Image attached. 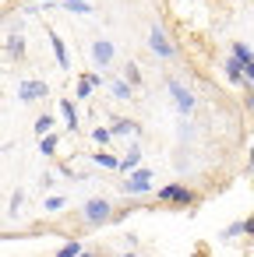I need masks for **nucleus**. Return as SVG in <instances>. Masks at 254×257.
<instances>
[{
  "mask_svg": "<svg viewBox=\"0 0 254 257\" xmlns=\"http://www.w3.org/2000/svg\"><path fill=\"white\" fill-rule=\"evenodd\" d=\"M22 204H25V190H15V194H11V204H8V215H15Z\"/></svg>",
  "mask_w": 254,
  "mask_h": 257,
  "instance_id": "obj_26",
  "label": "nucleus"
},
{
  "mask_svg": "<svg viewBox=\"0 0 254 257\" xmlns=\"http://www.w3.org/2000/svg\"><path fill=\"white\" fill-rule=\"evenodd\" d=\"M240 232H243V218H240V222H233V225H226V229H222L219 236H222V239H236Z\"/></svg>",
  "mask_w": 254,
  "mask_h": 257,
  "instance_id": "obj_25",
  "label": "nucleus"
},
{
  "mask_svg": "<svg viewBox=\"0 0 254 257\" xmlns=\"http://www.w3.org/2000/svg\"><path fill=\"white\" fill-rule=\"evenodd\" d=\"M243 78H247V81L254 85V64H247V67H243Z\"/></svg>",
  "mask_w": 254,
  "mask_h": 257,
  "instance_id": "obj_30",
  "label": "nucleus"
},
{
  "mask_svg": "<svg viewBox=\"0 0 254 257\" xmlns=\"http://www.w3.org/2000/svg\"><path fill=\"white\" fill-rule=\"evenodd\" d=\"M57 109H60V116H64V127H67V134H78V127H81V116H78V109H74V102H71V99L64 95Z\"/></svg>",
  "mask_w": 254,
  "mask_h": 257,
  "instance_id": "obj_10",
  "label": "nucleus"
},
{
  "mask_svg": "<svg viewBox=\"0 0 254 257\" xmlns=\"http://www.w3.org/2000/svg\"><path fill=\"white\" fill-rule=\"evenodd\" d=\"M113 134H117V138H138V134H141V127H138L134 120L120 116V120H113Z\"/></svg>",
  "mask_w": 254,
  "mask_h": 257,
  "instance_id": "obj_14",
  "label": "nucleus"
},
{
  "mask_svg": "<svg viewBox=\"0 0 254 257\" xmlns=\"http://www.w3.org/2000/svg\"><path fill=\"white\" fill-rule=\"evenodd\" d=\"M152 180H155V173H152V169H145V166H138L134 173H127V180H124L120 187H124V194H127V197H141V194H152V190H155V183H152Z\"/></svg>",
  "mask_w": 254,
  "mask_h": 257,
  "instance_id": "obj_3",
  "label": "nucleus"
},
{
  "mask_svg": "<svg viewBox=\"0 0 254 257\" xmlns=\"http://www.w3.org/2000/svg\"><path fill=\"white\" fill-rule=\"evenodd\" d=\"M50 95V85L39 81V78H22L18 81V99L22 102H36V99H46Z\"/></svg>",
  "mask_w": 254,
  "mask_h": 257,
  "instance_id": "obj_6",
  "label": "nucleus"
},
{
  "mask_svg": "<svg viewBox=\"0 0 254 257\" xmlns=\"http://www.w3.org/2000/svg\"><path fill=\"white\" fill-rule=\"evenodd\" d=\"M60 4H64L71 15H92V11H96V8L89 4V0H60Z\"/></svg>",
  "mask_w": 254,
  "mask_h": 257,
  "instance_id": "obj_19",
  "label": "nucleus"
},
{
  "mask_svg": "<svg viewBox=\"0 0 254 257\" xmlns=\"http://www.w3.org/2000/svg\"><path fill=\"white\" fill-rule=\"evenodd\" d=\"M141 155H145V152H141V145H138V138H134V141L127 145V152L120 155V169H117V173H124V176L134 173V169L141 166Z\"/></svg>",
  "mask_w": 254,
  "mask_h": 257,
  "instance_id": "obj_9",
  "label": "nucleus"
},
{
  "mask_svg": "<svg viewBox=\"0 0 254 257\" xmlns=\"http://www.w3.org/2000/svg\"><path fill=\"white\" fill-rule=\"evenodd\" d=\"M89 159H92V166H99V169H120V155H113V152H92Z\"/></svg>",
  "mask_w": 254,
  "mask_h": 257,
  "instance_id": "obj_15",
  "label": "nucleus"
},
{
  "mask_svg": "<svg viewBox=\"0 0 254 257\" xmlns=\"http://www.w3.org/2000/svg\"><path fill=\"white\" fill-rule=\"evenodd\" d=\"M89 53H92V64H96V67H110L113 57H117V46H113L110 39H96Z\"/></svg>",
  "mask_w": 254,
  "mask_h": 257,
  "instance_id": "obj_7",
  "label": "nucleus"
},
{
  "mask_svg": "<svg viewBox=\"0 0 254 257\" xmlns=\"http://www.w3.org/2000/svg\"><path fill=\"white\" fill-rule=\"evenodd\" d=\"M39 183H43V187L50 190V187H53V173H43V176H39Z\"/></svg>",
  "mask_w": 254,
  "mask_h": 257,
  "instance_id": "obj_29",
  "label": "nucleus"
},
{
  "mask_svg": "<svg viewBox=\"0 0 254 257\" xmlns=\"http://www.w3.org/2000/svg\"><path fill=\"white\" fill-rule=\"evenodd\" d=\"M50 46H53V57H57V64H60L64 71H71V57H67V46H64V39H60V36H50Z\"/></svg>",
  "mask_w": 254,
  "mask_h": 257,
  "instance_id": "obj_16",
  "label": "nucleus"
},
{
  "mask_svg": "<svg viewBox=\"0 0 254 257\" xmlns=\"http://www.w3.org/2000/svg\"><path fill=\"white\" fill-rule=\"evenodd\" d=\"M120 257H141V253H134V246H131V250H127V253H120Z\"/></svg>",
  "mask_w": 254,
  "mask_h": 257,
  "instance_id": "obj_32",
  "label": "nucleus"
},
{
  "mask_svg": "<svg viewBox=\"0 0 254 257\" xmlns=\"http://www.w3.org/2000/svg\"><path fill=\"white\" fill-rule=\"evenodd\" d=\"M148 50H152L159 60H173V57H177V46L170 43V36H166V29H162L159 22L148 29Z\"/></svg>",
  "mask_w": 254,
  "mask_h": 257,
  "instance_id": "obj_4",
  "label": "nucleus"
},
{
  "mask_svg": "<svg viewBox=\"0 0 254 257\" xmlns=\"http://www.w3.org/2000/svg\"><path fill=\"white\" fill-rule=\"evenodd\" d=\"M96 88H103V74L89 71V74H81V78H78V85H74V99H92V92H96Z\"/></svg>",
  "mask_w": 254,
  "mask_h": 257,
  "instance_id": "obj_8",
  "label": "nucleus"
},
{
  "mask_svg": "<svg viewBox=\"0 0 254 257\" xmlns=\"http://www.w3.org/2000/svg\"><path fill=\"white\" fill-rule=\"evenodd\" d=\"M113 138H117V134H113V127H96V131H92V141H96V145H103V148H106Z\"/></svg>",
  "mask_w": 254,
  "mask_h": 257,
  "instance_id": "obj_22",
  "label": "nucleus"
},
{
  "mask_svg": "<svg viewBox=\"0 0 254 257\" xmlns=\"http://www.w3.org/2000/svg\"><path fill=\"white\" fill-rule=\"evenodd\" d=\"M110 218H113V204H110L106 197H89V201H85V208H81V222H85V225L99 229V225H106Z\"/></svg>",
  "mask_w": 254,
  "mask_h": 257,
  "instance_id": "obj_2",
  "label": "nucleus"
},
{
  "mask_svg": "<svg viewBox=\"0 0 254 257\" xmlns=\"http://www.w3.org/2000/svg\"><path fill=\"white\" fill-rule=\"evenodd\" d=\"M53 123H57V116H53V113H39V116H36V138L53 134Z\"/></svg>",
  "mask_w": 254,
  "mask_h": 257,
  "instance_id": "obj_18",
  "label": "nucleus"
},
{
  "mask_svg": "<svg viewBox=\"0 0 254 257\" xmlns=\"http://www.w3.org/2000/svg\"><path fill=\"white\" fill-rule=\"evenodd\" d=\"M222 74H226V81H229V85H243V81H247V78H243V64H240L233 53L222 60Z\"/></svg>",
  "mask_w": 254,
  "mask_h": 257,
  "instance_id": "obj_12",
  "label": "nucleus"
},
{
  "mask_svg": "<svg viewBox=\"0 0 254 257\" xmlns=\"http://www.w3.org/2000/svg\"><path fill=\"white\" fill-rule=\"evenodd\" d=\"M57 148H60V134H57V131L46 134V138H39V155H43V159H53Z\"/></svg>",
  "mask_w": 254,
  "mask_h": 257,
  "instance_id": "obj_17",
  "label": "nucleus"
},
{
  "mask_svg": "<svg viewBox=\"0 0 254 257\" xmlns=\"http://www.w3.org/2000/svg\"><path fill=\"white\" fill-rule=\"evenodd\" d=\"M243 236H254V215H250V218H243Z\"/></svg>",
  "mask_w": 254,
  "mask_h": 257,
  "instance_id": "obj_28",
  "label": "nucleus"
},
{
  "mask_svg": "<svg viewBox=\"0 0 254 257\" xmlns=\"http://www.w3.org/2000/svg\"><path fill=\"white\" fill-rule=\"evenodd\" d=\"M64 204H67V201H64L60 194H53V197H46V201H43V208H46L50 215H53V211H64Z\"/></svg>",
  "mask_w": 254,
  "mask_h": 257,
  "instance_id": "obj_24",
  "label": "nucleus"
},
{
  "mask_svg": "<svg viewBox=\"0 0 254 257\" xmlns=\"http://www.w3.org/2000/svg\"><path fill=\"white\" fill-rule=\"evenodd\" d=\"M78 257H92V253H89V250H81V253H78Z\"/></svg>",
  "mask_w": 254,
  "mask_h": 257,
  "instance_id": "obj_34",
  "label": "nucleus"
},
{
  "mask_svg": "<svg viewBox=\"0 0 254 257\" xmlns=\"http://www.w3.org/2000/svg\"><path fill=\"white\" fill-rule=\"evenodd\" d=\"M81 250H85V243H81V239H67V243H64V246H60L53 257H78Z\"/></svg>",
  "mask_w": 254,
  "mask_h": 257,
  "instance_id": "obj_21",
  "label": "nucleus"
},
{
  "mask_svg": "<svg viewBox=\"0 0 254 257\" xmlns=\"http://www.w3.org/2000/svg\"><path fill=\"white\" fill-rule=\"evenodd\" d=\"M166 88H170V95H173L177 113H180V116H191V113H194V92H191L184 81H177V78H170Z\"/></svg>",
  "mask_w": 254,
  "mask_h": 257,
  "instance_id": "obj_5",
  "label": "nucleus"
},
{
  "mask_svg": "<svg viewBox=\"0 0 254 257\" xmlns=\"http://www.w3.org/2000/svg\"><path fill=\"white\" fill-rule=\"evenodd\" d=\"M4 53H8V60H22L25 57V36L22 32H8L4 36Z\"/></svg>",
  "mask_w": 254,
  "mask_h": 257,
  "instance_id": "obj_11",
  "label": "nucleus"
},
{
  "mask_svg": "<svg viewBox=\"0 0 254 257\" xmlns=\"http://www.w3.org/2000/svg\"><path fill=\"white\" fill-rule=\"evenodd\" d=\"M247 173L254 176V145H250V162H247Z\"/></svg>",
  "mask_w": 254,
  "mask_h": 257,
  "instance_id": "obj_31",
  "label": "nucleus"
},
{
  "mask_svg": "<svg viewBox=\"0 0 254 257\" xmlns=\"http://www.w3.org/2000/svg\"><path fill=\"white\" fill-rule=\"evenodd\" d=\"M155 197L162 201V204H170V208H191L194 201H198V194L184 183V180H173V183H162L159 190H155Z\"/></svg>",
  "mask_w": 254,
  "mask_h": 257,
  "instance_id": "obj_1",
  "label": "nucleus"
},
{
  "mask_svg": "<svg viewBox=\"0 0 254 257\" xmlns=\"http://www.w3.org/2000/svg\"><path fill=\"white\" fill-rule=\"evenodd\" d=\"M36 4H46V8H50V4H53V0H36Z\"/></svg>",
  "mask_w": 254,
  "mask_h": 257,
  "instance_id": "obj_33",
  "label": "nucleus"
},
{
  "mask_svg": "<svg viewBox=\"0 0 254 257\" xmlns=\"http://www.w3.org/2000/svg\"><path fill=\"white\" fill-rule=\"evenodd\" d=\"M110 92H113V99H120V102H131V99H134V85H131L127 78L110 81Z\"/></svg>",
  "mask_w": 254,
  "mask_h": 257,
  "instance_id": "obj_13",
  "label": "nucleus"
},
{
  "mask_svg": "<svg viewBox=\"0 0 254 257\" xmlns=\"http://www.w3.org/2000/svg\"><path fill=\"white\" fill-rule=\"evenodd\" d=\"M243 106L254 113V85H250V81H247V88H243Z\"/></svg>",
  "mask_w": 254,
  "mask_h": 257,
  "instance_id": "obj_27",
  "label": "nucleus"
},
{
  "mask_svg": "<svg viewBox=\"0 0 254 257\" xmlns=\"http://www.w3.org/2000/svg\"><path fill=\"white\" fill-rule=\"evenodd\" d=\"M124 78H127V81H131V85H134V88H138V85H141V71H138V64H134V60H131V64H127V67H124Z\"/></svg>",
  "mask_w": 254,
  "mask_h": 257,
  "instance_id": "obj_23",
  "label": "nucleus"
},
{
  "mask_svg": "<svg viewBox=\"0 0 254 257\" xmlns=\"http://www.w3.org/2000/svg\"><path fill=\"white\" fill-rule=\"evenodd\" d=\"M233 57H236L243 67H247V64H254V50H250L247 43H233Z\"/></svg>",
  "mask_w": 254,
  "mask_h": 257,
  "instance_id": "obj_20",
  "label": "nucleus"
}]
</instances>
